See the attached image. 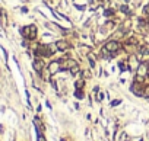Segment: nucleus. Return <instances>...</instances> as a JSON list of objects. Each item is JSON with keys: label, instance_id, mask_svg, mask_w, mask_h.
Wrapping results in <instances>:
<instances>
[{"label": "nucleus", "instance_id": "39448f33", "mask_svg": "<svg viewBox=\"0 0 149 141\" xmlns=\"http://www.w3.org/2000/svg\"><path fill=\"white\" fill-rule=\"evenodd\" d=\"M132 92L135 93L136 96H143V95H145V89H143L142 83H136V82H135V84L132 86Z\"/></svg>", "mask_w": 149, "mask_h": 141}, {"label": "nucleus", "instance_id": "1a4fd4ad", "mask_svg": "<svg viewBox=\"0 0 149 141\" xmlns=\"http://www.w3.org/2000/svg\"><path fill=\"white\" fill-rule=\"evenodd\" d=\"M139 53H140L142 55H148V54H149V45H143L142 48H139Z\"/></svg>", "mask_w": 149, "mask_h": 141}, {"label": "nucleus", "instance_id": "7ed1b4c3", "mask_svg": "<svg viewBox=\"0 0 149 141\" xmlns=\"http://www.w3.org/2000/svg\"><path fill=\"white\" fill-rule=\"evenodd\" d=\"M104 48L107 50L108 53H111V55H114L118 50H120V44L116 41V39H113V41H108L107 44L104 45Z\"/></svg>", "mask_w": 149, "mask_h": 141}, {"label": "nucleus", "instance_id": "2eb2a0df", "mask_svg": "<svg viewBox=\"0 0 149 141\" xmlns=\"http://www.w3.org/2000/svg\"><path fill=\"white\" fill-rule=\"evenodd\" d=\"M80 48H82V51H83L85 54H89V51H91V50H89V47H85V45H83V47H80Z\"/></svg>", "mask_w": 149, "mask_h": 141}, {"label": "nucleus", "instance_id": "ddd939ff", "mask_svg": "<svg viewBox=\"0 0 149 141\" xmlns=\"http://www.w3.org/2000/svg\"><path fill=\"white\" fill-rule=\"evenodd\" d=\"M135 82H136V83H142V84H143V82H145V77H143V76H140V74H137V76L135 77Z\"/></svg>", "mask_w": 149, "mask_h": 141}, {"label": "nucleus", "instance_id": "5701e85b", "mask_svg": "<svg viewBox=\"0 0 149 141\" xmlns=\"http://www.w3.org/2000/svg\"><path fill=\"white\" fill-rule=\"evenodd\" d=\"M146 67H148V70H149V61H148V63H146Z\"/></svg>", "mask_w": 149, "mask_h": 141}, {"label": "nucleus", "instance_id": "a211bd4d", "mask_svg": "<svg viewBox=\"0 0 149 141\" xmlns=\"http://www.w3.org/2000/svg\"><path fill=\"white\" fill-rule=\"evenodd\" d=\"M104 15H105V16H111V15H113V10H105Z\"/></svg>", "mask_w": 149, "mask_h": 141}, {"label": "nucleus", "instance_id": "f8f14e48", "mask_svg": "<svg viewBox=\"0 0 149 141\" xmlns=\"http://www.w3.org/2000/svg\"><path fill=\"white\" fill-rule=\"evenodd\" d=\"M83 86H85V82H83L82 79L78 80V82L75 83V87H76V89H83Z\"/></svg>", "mask_w": 149, "mask_h": 141}, {"label": "nucleus", "instance_id": "20e7f679", "mask_svg": "<svg viewBox=\"0 0 149 141\" xmlns=\"http://www.w3.org/2000/svg\"><path fill=\"white\" fill-rule=\"evenodd\" d=\"M35 55H42V57L51 55L50 47H48V45H38V48L35 50Z\"/></svg>", "mask_w": 149, "mask_h": 141}, {"label": "nucleus", "instance_id": "b1692460", "mask_svg": "<svg viewBox=\"0 0 149 141\" xmlns=\"http://www.w3.org/2000/svg\"><path fill=\"white\" fill-rule=\"evenodd\" d=\"M148 25H149V18H148Z\"/></svg>", "mask_w": 149, "mask_h": 141}, {"label": "nucleus", "instance_id": "f3484780", "mask_svg": "<svg viewBox=\"0 0 149 141\" xmlns=\"http://www.w3.org/2000/svg\"><path fill=\"white\" fill-rule=\"evenodd\" d=\"M143 12H145L146 15H149V5H146V6L143 7Z\"/></svg>", "mask_w": 149, "mask_h": 141}, {"label": "nucleus", "instance_id": "4468645a", "mask_svg": "<svg viewBox=\"0 0 149 141\" xmlns=\"http://www.w3.org/2000/svg\"><path fill=\"white\" fill-rule=\"evenodd\" d=\"M78 72H79V65H76V67H73L72 70H70V73L75 76V74H78Z\"/></svg>", "mask_w": 149, "mask_h": 141}, {"label": "nucleus", "instance_id": "6e6552de", "mask_svg": "<svg viewBox=\"0 0 149 141\" xmlns=\"http://www.w3.org/2000/svg\"><path fill=\"white\" fill-rule=\"evenodd\" d=\"M59 70H61V67H60V60H59V61H51L50 65H48V72H50L51 74H54V73L59 72Z\"/></svg>", "mask_w": 149, "mask_h": 141}, {"label": "nucleus", "instance_id": "4be33fe9", "mask_svg": "<svg viewBox=\"0 0 149 141\" xmlns=\"http://www.w3.org/2000/svg\"><path fill=\"white\" fill-rule=\"evenodd\" d=\"M145 92H146V95H148V98H149V87H148V89H146Z\"/></svg>", "mask_w": 149, "mask_h": 141}, {"label": "nucleus", "instance_id": "aec40b11", "mask_svg": "<svg viewBox=\"0 0 149 141\" xmlns=\"http://www.w3.org/2000/svg\"><path fill=\"white\" fill-rule=\"evenodd\" d=\"M118 67L123 70V72H124V70H126V65H124V63H118Z\"/></svg>", "mask_w": 149, "mask_h": 141}, {"label": "nucleus", "instance_id": "6ab92c4d", "mask_svg": "<svg viewBox=\"0 0 149 141\" xmlns=\"http://www.w3.org/2000/svg\"><path fill=\"white\" fill-rule=\"evenodd\" d=\"M120 10H121V12H124V13H127V12H129V9H127L126 6H121V7H120Z\"/></svg>", "mask_w": 149, "mask_h": 141}, {"label": "nucleus", "instance_id": "0eeeda50", "mask_svg": "<svg viewBox=\"0 0 149 141\" xmlns=\"http://www.w3.org/2000/svg\"><path fill=\"white\" fill-rule=\"evenodd\" d=\"M56 45H57V50H60V51H66V50H69V48H70V44H69L67 41H65V39L57 41V42H56Z\"/></svg>", "mask_w": 149, "mask_h": 141}, {"label": "nucleus", "instance_id": "dca6fc26", "mask_svg": "<svg viewBox=\"0 0 149 141\" xmlns=\"http://www.w3.org/2000/svg\"><path fill=\"white\" fill-rule=\"evenodd\" d=\"M38 141H46V138H44V135L41 134V131H38Z\"/></svg>", "mask_w": 149, "mask_h": 141}, {"label": "nucleus", "instance_id": "9b49d317", "mask_svg": "<svg viewBox=\"0 0 149 141\" xmlns=\"http://www.w3.org/2000/svg\"><path fill=\"white\" fill-rule=\"evenodd\" d=\"M75 96L78 98V99H83V92H82V89H76V92H75Z\"/></svg>", "mask_w": 149, "mask_h": 141}, {"label": "nucleus", "instance_id": "f03ea898", "mask_svg": "<svg viewBox=\"0 0 149 141\" xmlns=\"http://www.w3.org/2000/svg\"><path fill=\"white\" fill-rule=\"evenodd\" d=\"M78 65V63L75 61V60H72V58H61L60 60V67H61V70H70L73 68V67H76Z\"/></svg>", "mask_w": 149, "mask_h": 141}, {"label": "nucleus", "instance_id": "423d86ee", "mask_svg": "<svg viewBox=\"0 0 149 141\" xmlns=\"http://www.w3.org/2000/svg\"><path fill=\"white\" fill-rule=\"evenodd\" d=\"M32 65H34V70H35L37 73H41L42 70H44V61L39 60V58H35L34 63H32Z\"/></svg>", "mask_w": 149, "mask_h": 141}, {"label": "nucleus", "instance_id": "9d476101", "mask_svg": "<svg viewBox=\"0 0 149 141\" xmlns=\"http://www.w3.org/2000/svg\"><path fill=\"white\" fill-rule=\"evenodd\" d=\"M127 44H129V45H137V44H139V39H137L136 36H130L129 39H127Z\"/></svg>", "mask_w": 149, "mask_h": 141}, {"label": "nucleus", "instance_id": "f257e3e1", "mask_svg": "<svg viewBox=\"0 0 149 141\" xmlns=\"http://www.w3.org/2000/svg\"><path fill=\"white\" fill-rule=\"evenodd\" d=\"M22 35L28 39H35L37 38V26L35 25H28L22 28Z\"/></svg>", "mask_w": 149, "mask_h": 141}, {"label": "nucleus", "instance_id": "412c9836", "mask_svg": "<svg viewBox=\"0 0 149 141\" xmlns=\"http://www.w3.org/2000/svg\"><path fill=\"white\" fill-rule=\"evenodd\" d=\"M118 103H120V101H114L111 105H113V106H116V105H118Z\"/></svg>", "mask_w": 149, "mask_h": 141}]
</instances>
